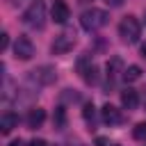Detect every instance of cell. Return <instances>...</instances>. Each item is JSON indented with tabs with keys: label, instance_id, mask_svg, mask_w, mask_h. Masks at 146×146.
Instances as JSON below:
<instances>
[{
	"label": "cell",
	"instance_id": "cell-19",
	"mask_svg": "<svg viewBox=\"0 0 146 146\" xmlns=\"http://www.w3.org/2000/svg\"><path fill=\"white\" fill-rule=\"evenodd\" d=\"M27 146H48V141H46V139H41V137H34Z\"/></svg>",
	"mask_w": 146,
	"mask_h": 146
},
{
	"label": "cell",
	"instance_id": "cell-11",
	"mask_svg": "<svg viewBox=\"0 0 146 146\" xmlns=\"http://www.w3.org/2000/svg\"><path fill=\"white\" fill-rule=\"evenodd\" d=\"M121 105H123L125 110H135V107L139 105V96H137V91H135L132 87H128V89L121 91Z\"/></svg>",
	"mask_w": 146,
	"mask_h": 146
},
{
	"label": "cell",
	"instance_id": "cell-9",
	"mask_svg": "<svg viewBox=\"0 0 146 146\" xmlns=\"http://www.w3.org/2000/svg\"><path fill=\"white\" fill-rule=\"evenodd\" d=\"M100 116H103V121L107 123V125H119L121 121H123V116H121V112L114 107V105H103V110H100Z\"/></svg>",
	"mask_w": 146,
	"mask_h": 146
},
{
	"label": "cell",
	"instance_id": "cell-18",
	"mask_svg": "<svg viewBox=\"0 0 146 146\" xmlns=\"http://www.w3.org/2000/svg\"><path fill=\"white\" fill-rule=\"evenodd\" d=\"M7 46H9V34L2 32V34H0V50H5Z\"/></svg>",
	"mask_w": 146,
	"mask_h": 146
},
{
	"label": "cell",
	"instance_id": "cell-2",
	"mask_svg": "<svg viewBox=\"0 0 146 146\" xmlns=\"http://www.w3.org/2000/svg\"><path fill=\"white\" fill-rule=\"evenodd\" d=\"M107 18H110L107 11L91 7V9H84V11H82V16H80V25H82L87 32H96V30H100V27L107 23Z\"/></svg>",
	"mask_w": 146,
	"mask_h": 146
},
{
	"label": "cell",
	"instance_id": "cell-16",
	"mask_svg": "<svg viewBox=\"0 0 146 146\" xmlns=\"http://www.w3.org/2000/svg\"><path fill=\"white\" fill-rule=\"evenodd\" d=\"M82 116H84V121H87V123H91V125H94V119H96V110H94V105H91V103H87V105L82 107Z\"/></svg>",
	"mask_w": 146,
	"mask_h": 146
},
{
	"label": "cell",
	"instance_id": "cell-17",
	"mask_svg": "<svg viewBox=\"0 0 146 146\" xmlns=\"http://www.w3.org/2000/svg\"><path fill=\"white\" fill-rule=\"evenodd\" d=\"M132 137H135V139H146V121H141V123H137V125H135Z\"/></svg>",
	"mask_w": 146,
	"mask_h": 146
},
{
	"label": "cell",
	"instance_id": "cell-21",
	"mask_svg": "<svg viewBox=\"0 0 146 146\" xmlns=\"http://www.w3.org/2000/svg\"><path fill=\"white\" fill-rule=\"evenodd\" d=\"M105 2H107L110 7H121V5L125 2V0H105Z\"/></svg>",
	"mask_w": 146,
	"mask_h": 146
},
{
	"label": "cell",
	"instance_id": "cell-5",
	"mask_svg": "<svg viewBox=\"0 0 146 146\" xmlns=\"http://www.w3.org/2000/svg\"><path fill=\"white\" fill-rule=\"evenodd\" d=\"M73 46H75V34H73V32H62V34L55 36V41H52V52H55V55H64V52L73 50Z\"/></svg>",
	"mask_w": 146,
	"mask_h": 146
},
{
	"label": "cell",
	"instance_id": "cell-12",
	"mask_svg": "<svg viewBox=\"0 0 146 146\" xmlns=\"http://www.w3.org/2000/svg\"><path fill=\"white\" fill-rule=\"evenodd\" d=\"M43 121H46V112L41 107H32L27 112V128H39Z\"/></svg>",
	"mask_w": 146,
	"mask_h": 146
},
{
	"label": "cell",
	"instance_id": "cell-20",
	"mask_svg": "<svg viewBox=\"0 0 146 146\" xmlns=\"http://www.w3.org/2000/svg\"><path fill=\"white\" fill-rule=\"evenodd\" d=\"M96 146H110V141L105 137H96Z\"/></svg>",
	"mask_w": 146,
	"mask_h": 146
},
{
	"label": "cell",
	"instance_id": "cell-7",
	"mask_svg": "<svg viewBox=\"0 0 146 146\" xmlns=\"http://www.w3.org/2000/svg\"><path fill=\"white\" fill-rule=\"evenodd\" d=\"M105 75H107V87H114L116 82H119V78H123V62L119 59V57H112L110 62H107V66H105Z\"/></svg>",
	"mask_w": 146,
	"mask_h": 146
},
{
	"label": "cell",
	"instance_id": "cell-13",
	"mask_svg": "<svg viewBox=\"0 0 146 146\" xmlns=\"http://www.w3.org/2000/svg\"><path fill=\"white\" fill-rule=\"evenodd\" d=\"M52 125H55L57 130H64V128H66V110H64V105H57V107H55Z\"/></svg>",
	"mask_w": 146,
	"mask_h": 146
},
{
	"label": "cell",
	"instance_id": "cell-15",
	"mask_svg": "<svg viewBox=\"0 0 146 146\" xmlns=\"http://www.w3.org/2000/svg\"><path fill=\"white\" fill-rule=\"evenodd\" d=\"M96 73H98V68H96V66L91 64V66H89V68H87V71L82 73V80H84L87 84H94V82L98 80V75H96Z\"/></svg>",
	"mask_w": 146,
	"mask_h": 146
},
{
	"label": "cell",
	"instance_id": "cell-4",
	"mask_svg": "<svg viewBox=\"0 0 146 146\" xmlns=\"http://www.w3.org/2000/svg\"><path fill=\"white\" fill-rule=\"evenodd\" d=\"M32 55H34V43L27 36H18L14 41V57L27 62V59H32Z\"/></svg>",
	"mask_w": 146,
	"mask_h": 146
},
{
	"label": "cell",
	"instance_id": "cell-23",
	"mask_svg": "<svg viewBox=\"0 0 146 146\" xmlns=\"http://www.w3.org/2000/svg\"><path fill=\"white\" fill-rule=\"evenodd\" d=\"M141 57H144V59H146V43H144V46H141Z\"/></svg>",
	"mask_w": 146,
	"mask_h": 146
},
{
	"label": "cell",
	"instance_id": "cell-1",
	"mask_svg": "<svg viewBox=\"0 0 146 146\" xmlns=\"http://www.w3.org/2000/svg\"><path fill=\"white\" fill-rule=\"evenodd\" d=\"M23 23L32 30H41L46 25V5L41 0H34L25 11H23Z\"/></svg>",
	"mask_w": 146,
	"mask_h": 146
},
{
	"label": "cell",
	"instance_id": "cell-3",
	"mask_svg": "<svg viewBox=\"0 0 146 146\" xmlns=\"http://www.w3.org/2000/svg\"><path fill=\"white\" fill-rule=\"evenodd\" d=\"M119 36L125 43H137L139 36H141V23L135 16H123L121 23H119Z\"/></svg>",
	"mask_w": 146,
	"mask_h": 146
},
{
	"label": "cell",
	"instance_id": "cell-10",
	"mask_svg": "<svg viewBox=\"0 0 146 146\" xmlns=\"http://www.w3.org/2000/svg\"><path fill=\"white\" fill-rule=\"evenodd\" d=\"M16 125H18V114H14V112H5V114L0 116V132H2V135H9Z\"/></svg>",
	"mask_w": 146,
	"mask_h": 146
},
{
	"label": "cell",
	"instance_id": "cell-24",
	"mask_svg": "<svg viewBox=\"0 0 146 146\" xmlns=\"http://www.w3.org/2000/svg\"><path fill=\"white\" fill-rule=\"evenodd\" d=\"M110 146H119V144H110Z\"/></svg>",
	"mask_w": 146,
	"mask_h": 146
},
{
	"label": "cell",
	"instance_id": "cell-14",
	"mask_svg": "<svg viewBox=\"0 0 146 146\" xmlns=\"http://www.w3.org/2000/svg\"><path fill=\"white\" fill-rule=\"evenodd\" d=\"M139 78H141V68H139L137 64H130V66L123 71V80H125V82H137Z\"/></svg>",
	"mask_w": 146,
	"mask_h": 146
},
{
	"label": "cell",
	"instance_id": "cell-22",
	"mask_svg": "<svg viewBox=\"0 0 146 146\" xmlns=\"http://www.w3.org/2000/svg\"><path fill=\"white\" fill-rule=\"evenodd\" d=\"M7 146H25V144H23V139H11Z\"/></svg>",
	"mask_w": 146,
	"mask_h": 146
},
{
	"label": "cell",
	"instance_id": "cell-8",
	"mask_svg": "<svg viewBox=\"0 0 146 146\" xmlns=\"http://www.w3.org/2000/svg\"><path fill=\"white\" fill-rule=\"evenodd\" d=\"M50 16H52V21H55V23L64 25V23L71 18V9H68V5H66L64 0H52V7H50Z\"/></svg>",
	"mask_w": 146,
	"mask_h": 146
},
{
	"label": "cell",
	"instance_id": "cell-6",
	"mask_svg": "<svg viewBox=\"0 0 146 146\" xmlns=\"http://www.w3.org/2000/svg\"><path fill=\"white\" fill-rule=\"evenodd\" d=\"M30 80L36 82V84H52L57 80V73L52 66H39L34 71H30Z\"/></svg>",
	"mask_w": 146,
	"mask_h": 146
}]
</instances>
